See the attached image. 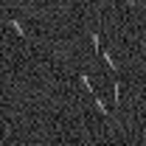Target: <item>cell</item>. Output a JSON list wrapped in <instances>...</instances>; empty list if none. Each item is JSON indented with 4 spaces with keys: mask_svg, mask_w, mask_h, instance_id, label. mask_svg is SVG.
I'll return each mask as SVG.
<instances>
[{
    "mask_svg": "<svg viewBox=\"0 0 146 146\" xmlns=\"http://www.w3.org/2000/svg\"><path fill=\"white\" fill-rule=\"evenodd\" d=\"M90 42H93V51L101 54V39H98V34H90Z\"/></svg>",
    "mask_w": 146,
    "mask_h": 146,
    "instance_id": "5",
    "label": "cell"
},
{
    "mask_svg": "<svg viewBox=\"0 0 146 146\" xmlns=\"http://www.w3.org/2000/svg\"><path fill=\"white\" fill-rule=\"evenodd\" d=\"M79 82H82V87H84L87 93H93V96H96V84H93V79L87 76V73H82V76H79Z\"/></svg>",
    "mask_w": 146,
    "mask_h": 146,
    "instance_id": "2",
    "label": "cell"
},
{
    "mask_svg": "<svg viewBox=\"0 0 146 146\" xmlns=\"http://www.w3.org/2000/svg\"><path fill=\"white\" fill-rule=\"evenodd\" d=\"M127 3H129V6H135V3H138V0H127Z\"/></svg>",
    "mask_w": 146,
    "mask_h": 146,
    "instance_id": "6",
    "label": "cell"
},
{
    "mask_svg": "<svg viewBox=\"0 0 146 146\" xmlns=\"http://www.w3.org/2000/svg\"><path fill=\"white\" fill-rule=\"evenodd\" d=\"M93 98H96V110H98L101 115H110V110H107V104H104V98H101V96H93Z\"/></svg>",
    "mask_w": 146,
    "mask_h": 146,
    "instance_id": "4",
    "label": "cell"
},
{
    "mask_svg": "<svg viewBox=\"0 0 146 146\" xmlns=\"http://www.w3.org/2000/svg\"><path fill=\"white\" fill-rule=\"evenodd\" d=\"M101 59H104V65H107V68H110V70H112V73L118 70V62H115V59H112V56H110L107 51H101Z\"/></svg>",
    "mask_w": 146,
    "mask_h": 146,
    "instance_id": "3",
    "label": "cell"
},
{
    "mask_svg": "<svg viewBox=\"0 0 146 146\" xmlns=\"http://www.w3.org/2000/svg\"><path fill=\"white\" fill-rule=\"evenodd\" d=\"M9 28H11V31H14L17 36H23V39L28 36V31H25V25H23L20 20H14V17H9Z\"/></svg>",
    "mask_w": 146,
    "mask_h": 146,
    "instance_id": "1",
    "label": "cell"
}]
</instances>
